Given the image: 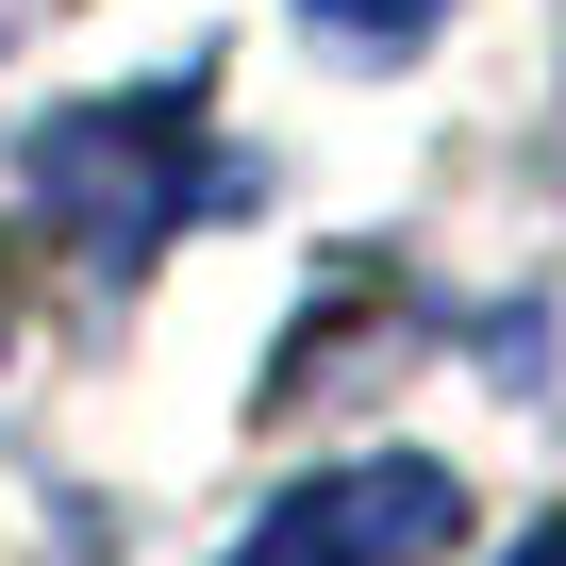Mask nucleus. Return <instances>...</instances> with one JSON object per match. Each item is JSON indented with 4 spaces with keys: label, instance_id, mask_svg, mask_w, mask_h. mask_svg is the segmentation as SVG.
Here are the masks:
<instances>
[{
    "label": "nucleus",
    "instance_id": "obj_4",
    "mask_svg": "<svg viewBox=\"0 0 566 566\" xmlns=\"http://www.w3.org/2000/svg\"><path fill=\"white\" fill-rule=\"evenodd\" d=\"M516 566H566V516H549V533H533V549H516Z\"/></svg>",
    "mask_w": 566,
    "mask_h": 566
},
{
    "label": "nucleus",
    "instance_id": "obj_1",
    "mask_svg": "<svg viewBox=\"0 0 566 566\" xmlns=\"http://www.w3.org/2000/svg\"><path fill=\"white\" fill-rule=\"evenodd\" d=\"M467 533V483L417 467V450H367V467H317V483H283L217 566H417Z\"/></svg>",
    "mask_w": 566,
    "mask_h": 566
},
{
    "label": "nucleus",
    "instance_id": "obj_3",
    "mask_svg": "<svg viewBox=\"0 0 566 566\" xmlns=\"http://www.w3.org/2000/svg\"><path fill=\"white\" fill-rule=\"evenodd\" d=\"M301 18H317L334 51H417V34L450 18V0H301Z\"/></svg>",
    "mask_w": 566,
    "mask_h": 566
},
{
    "label": "nucleus",
    "instance_id": "obj_2",
    "mask_svg": "<svg viewBox=\"0 0 566 566\" xmlns=\"http://www.w3.org/2000/svg\"><path fill=\"white\" fill-rule=\"evenodd\" d=\"M34 200L101 250V266H134L184 200H200V150H184V101H101V117H51L34 134Z\"/></svg>",
    "mask_w": 566,
    "mask_h": 566
}]
</instances>
